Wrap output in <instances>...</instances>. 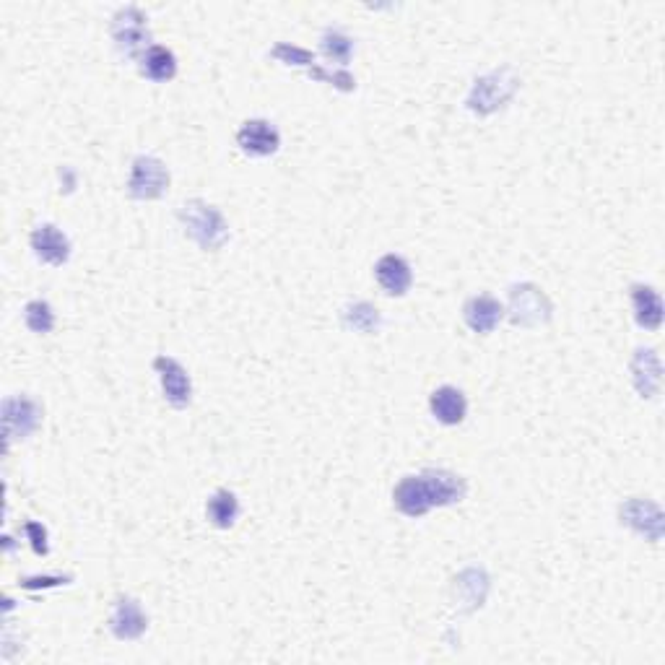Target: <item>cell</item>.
I'll list each match as a JSON object with an SVG mask.
<instances>
[{
  "instance_id": "1",
  "label": "cell",
  "mask_w": 665,
  "mask_h": 665,
  "mask_svg": "<svg viewBox=\"0 0 665 665\" xmlns=\"http://www.w3.org/2000/svg\"><path fill=\"white\" fill-rule=\"evenodd\" d=\"M468 484L458 473L445 468H427L416 476H403L393 491L395 507L406 517H424L434 507L463 502Z\"/></svg>"
},
{
  "instance_id": "2",
  "label": "cell",
  "mask_w": 665,
  "mask_h": 665,
  "mask_svg": "<svg viewBox=\"0 0 665 665\" xmlns=\"http://www.w3.org/2000/svg\"><path fill=\"white\" fill-rule=\"evenodd\" d=\"M180 221L185 234L195 239L203 250H221L229 239V226L219 208L208 206L203 201H188L180 208Z\"/></svg>"
},
{
  "instance_id": "3",
  "label": "cell",
  "mask_w": 665,
  "mask_h": 665,
  "mask_svg": "<svg viewBox=\"0 0 665 665\" xmlns=\"http://www.w3.org/2000/svg\"><path fill=\"white\" fill-rule=\"evenodd\" d=\"M112 39L125 58H141L143 52L149 50L151 34L141 8L128 6L117 11V16L112 19Z\"/></svg>"
},
{
  "instance_id": "4",
  "label": "cell",
  "mask_w": 665,
  "mask_h": 665,
  "mask_svg": "<svg viewBox=\"0 0 665 665\" xmlns=\"http://www.w3.org/2000/svg\"><path fill=\"white\" fill-rule=\"evenodd\" d=\"M169 188V169L156 156H136L130 167L128 193L138 201L162 198Z\"/></svg>"
},
{
  "instance_id": "5",
  "label": "cell",
  "mask_w": 665,
  "mask_h": 665,
  "mask_svg": "<svg viewBox=\"0 0 665 665\" xmlns=\"http://www.w3.org/2000/svg\"><path fill=\"white\" fill-rule=\"evenodd\" d=\"M510 312L515 325H538L551 317V302L538 286L523 284L512 286Z\"/></svg>"
},
{
  "instance_id": "6",
  "label": "cell",
  "mask_w": 665,
  "mask_h": 665,
  "mask_svg": "<svg viewBox=\"0 0 665 665\" xmlns=\"http://www.w3.org/2000/svg\"><path fill=\"white\" fill-rule=\"evenodd\" d=\"M154 369L162 380L164 398L172 408H188L193 401V382H190L188 369L175 362L172 356H156Z\"/></svg>"
},
{
  "instance_id": "7",
  "label": "cell",
  "mask_w": 665,
  "mask_h": 665,
  "mask_svg": "<svg viewBox=\"0 0 665 665\" xmlns=\"http://www.w3.org/2000/svg\"><path fill=\"white\" fill-rule=\"evenodd\" d=\"M42 421V408L34 401L16 395L3 403V427H6V437H16V440H26Z\"/></svg>"
},
{
  "instance_id": "8",
  "label": "cell",
  "mask_w": 665,
  "mask_h": 665,
  "mask_svg": "<svg viewBox=\"0 0 665 665\" xmlns=\"http://www.w3.org/2000/svg\"><path fill=\"white\" fill-rule=\"evenodd\" d=\"M237 146L247 156H273L281 146V133L268 120H247L237 130Z\"/></svg>"
},
{
  "instance_id": "9",
  "label": "cell",
  "mask_w": 665,
  "mask_h": 665,
  "mask_svg": "<svg viewBox=\"0 0 665 665\" xmlns=\"http://www.w3.org/2000/svg\"><path fill=\"white\" fill-rule=\"evenodd\" d=\"M29 242H32L34 255L47 265L58 268V265L68 263V258H71V242H68V237H65L55 224L34 226Z\"/></svg>"
},
{
  "instance_id": "10",
  "label": "cell",
  "mask_w": 665,
  "mask_h": 665,
  "mask_svg": "<svg viewBox=\"0 0 665 665\" xmlns=\"http://www.w3.org/2000/svg\"><path fill=\"white\" fill-rule=\"evenodd\" d=\"M375 276L377 284H380L382 291L390 294V297H403V294H408L411 284H414L411 265H408L406 258L395 255V252H388V255H382V258L377 260Z\"/></svg>"
},
{
  "instance_id": "11",
  "label": "cell",
  "mask_w": 665,
  "mask_h": 665,
  "mask_svg": "<svg viewBox=\"0 0 665 665\" xmlns=\"http://www.w3.org/2000/svg\"><path fill=\"white\" fill-rule=\"evenodd\" d=\"M110 629L117 640H138L146 629H149V619L143 614L141 603L136 598H117L115 614L110 619Z\"/></svg>"
},
{
  "instance_id": "12",
  "label": "cell",
  "mask_w": 665,
  "mask_h": 665,
  "mask_svg": "<svg viewBox=\"0 0 665 665\" xmlns=\"http://www.w3.org/2000/svg\"><path fill=\"white\" fill-rule=\"evenodd\" d=\"M463 317L473 333H481V336H486V333H491V330L502 323L504 307L499 299L489 297V294H478V297H471L468 302H465Z\"/></svg>"
},
{
  "instance_id": "13",
  "label": "cell",
  "mask_w": 665,
  "mask_h": 665,
  "mask_svg": "<svg viewBox=\"0 0 665 665\" xmlns=\"http://www.w3.org/2000/svg\"><path fill=\"white\" fill-rule=\"evenodd\" d=\"M429 408H432V416L445 427H458L463 424L465 414H468V401L460 388H452V385H442L432 393L429 398Z\"/></svg>"
},
{
  "instance_id": "14",
  "label": "cell",
  "mask_w": 665,
  "mask_h": 665,
  "mask_svg": "<svg viewBox=\"0 0 665 665\" xmlns=\"http://www.w3.org/2000/svg\"><path fill=\"white\" fill-rule=\"evenodd\" d=\"M273 58L284 60L286 65H304V68H310L312 76L320 78V81H330V84L341 86L343 91L354 89V78L349 73H325L323 68H317L315 65V55L310 50H302V47L294 45H278L273 50Z\"/></svg>"
},
{
  "instance_id": "15",
  "label": "cell",
  "mask_w": 665,
  "mask_h": 665,
  "mask_svg": "<svg viewBox=\"0 0 665 665\" xmlns=\"http://www.w3.org/2000/svg\"><path fill=\"white\" fill-rule=\"evenodd\" d=\"M634 320L645 330H660L663 325V299L653 286L634 284L632 286Z\"/></svg>"
},
{
  "instance_id": "16",
  "label": "cell",
  "mask_w": 665,
  "mask_h": 665,
  "mask_svg": "<svg viewBox=\"0 0 665 665\" xmlns=\"http://www.w3.org/2000/svg\"><path fill=\"white\" fill-rule=\"evenodd\" d=\"M138 68L149 81L156 84H164V81H172L177 76V58L175 52L164 45H151L149 50L143 52L138 58Z\"/></svg>"
},
{
  "instance_id": "17",
  "label": "cell",
  "mask_w": 665,
  "mask_h": 665,
  "mask_svg": "<svg viewBox=\"0 0 665 665\" xmlns=\"http://www.w3.org/2000/svg\"><path fill=\"white\" fill-rule=\"evenodd\" d=\"M634 385L642 398H653L660 390V362L653 349H640L634 356Z\"/></svg>"
},
{
  "instance_id": "18",
  "label": "cell",
  "mask_w": 665,
  "mask_h": 665,
  "mask_svg": "<svg viewBox=\"0 0 665 665\" xmlns=\"http://www.w3.org/2000/svg\"><path fill=\"white\" fill-rule=\"evenodd\" d=\"M206 515L211 520V525L221 530H229L234 523H237L239 517V499L234 491L229 489H219L214 491L211 497H208L206 504Z\"/></svg>"
},
{
  "instance_id": "19",
  "label": "cell",
  "mask_w": 665,
  "mask_h": 665,
  "mask_svg": "<svg viewBox=\"0 0 665 665\" xmlns=\"http://www.w3.org/2000/svg\"><path fill=\"white\" fill-rule=\"evenodd\" d=\"M343 323L359 333H375L380 328V310L369 302H356L343 310Z\"/></svg>"
},
{
  "instance_id": "20",
  "label": "cell",
  "mask_w": 665,
  "mask_h": 665,
  "mask_svg": "<svg viewBox=\"0 0 665 665\" xmlns=\"http://www.w3.org/2000/svg\"><path fill=\"white\" fill-rule=\"evenodd\" d=\"M24 323L26 328L32 330V333H39V336L52 333V328H55V312H52L50 302H45V299H34V302L26 304Z\"/></svg>"
},
{
  "instance_id": "21",
  "label": "cell",
  "mask_w": 665,
  "mask_h": 665,
  "mask_svg": "<svg viewBox=\"0 0 665 665\" xmlns=\"http://www.w3.org/2000/svg\"><path fill=\"white\" fill-rule=\"evenodd\" d=\"M320 45H323L325 55H328L330 60H338V63H349L351 50H354L351 37H346V34L338 32V29H328V32L323 34V39H320Z\"/></svg>"
},
{
  "instance_id": "22",
  "label": "cell",
  "mask_w": 665,
  "mask_h": 665,
  "mask_svg": "<svg viewBox=\"0 0 665 665\" xmlns=\"http://www.w3.org/2000/svg\"><path fill=\"white\" fill-rule=\"evenodd\" d=\"M24 530H26V536H29V541H32L34 554L45 556L47 551H50L47 549V530L42 528L39 523H34V520H29V523L24 525Z\"/></svg>"
},
{
  "instance_id": "23",
  "label": "cell",
  "mask_w": 665,
  "mask_h": 665,
  "mask_svg": "<svg viewBox=\"0 0 665 665\" xmlns=\"http://www.w3.org/2000/svg\"><path fill=\"white\" fill-rule=\"evenodd\" d=\"M71 577H24L21 580V588L26 590H37V588H55V585H63V582H68Z\"/></svg>"
}]
</instances>
